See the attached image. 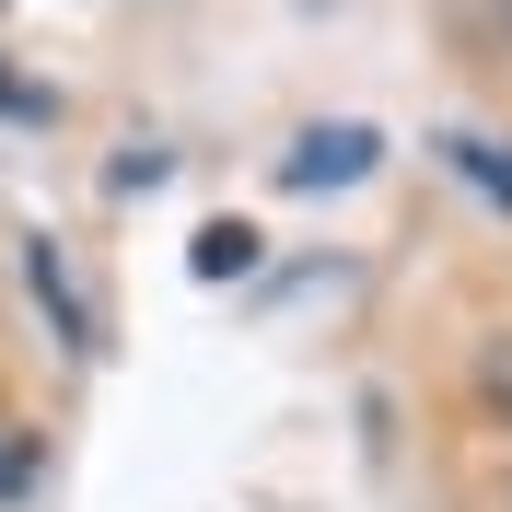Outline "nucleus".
I'll return each instance as SVG.
<instances>
[{
    "mask_svg": "<svg viewBox=\"0 0 512 512\" xmlns=\"http://www.w3.org/2000/svg\"><path fill=\"white\" fill-rule=\"evenodd\" d=\"M373 163H384V128L338 117V128H303V140L280 152V187H291V198H326V187H361Z\"/></svg>",
    "mask_w": 512,
    "mask_h": 512,
    "instance_id": "1",
    "label": "nucleus"
},
{
    "mask_svg": "<svg viewBox=\"0 0 512 512\" xmlns=\"http://www.w3.org/2000/svg\"><path fill=\"white\" fill-rule=\"evenodd\" d=\"M24 291L47 303L59 350H70V361H94V315H82V291H70V268H59V245H47V233H24Z\"/></svg>",
    "mask_w": 512,
    "mask_h": 512,
    "instance_id": "2",
    "label": "nucleus"
},
{
    "mask_svg": "<svg viewBox=\"0 0 512 512\" xmlns=\"http://www.w3.org/2000/svg\"><path fill=\"white\" fill-rule=\"evenodd\" d=\"M443 163H454L478 198H501V210H512V140H478V128H454V140H443Z\"/></svg>",
    "mask_w": 512,
    "mask_h": 512,
    "instance_id": "3",
    "label": "nucleus"
},
{
    "mask_svg": "<svg viewBox=\"0 0 512 512\" xmlns=\"http://www.w3.org/2000/svg\"><path fill=\"white\" fill-rule=\"evenodd\" d=\"M187 268H198V280H245V268H256V222H198Z\"/></svg>",
    "mask_w": 512,
    "mask_h": 512,
    "instance_id": "4",
    "label": "nucleus"
},
{
    "mask_svg": "<svg viewBox=\"0 0 512 512\" xmlns=\"http://www.w3.org/2000/svg\"><path fill=\"white\" fill-rule=\"evenodd\" d=\"M466 384H478L489 431H512V326H489V338H478V361H466Z\"/></svg>",
    "mask_w": 512,
    "mask_h": 512,
    "instance_id": "5",
    "label": "nucleus"
},
{
    "mask_svg": "<svg viewBox=\"0 0 512 512\" xmlns=\"http://www.w3.org/2000/svg\"><path fill=\"white\" fill-rule=\"evenodd\" d=\"M163 175H175V152H117V163H105V187H117V198H140V187H163Z\"/></svg>",
    "mask_w": 512,
    "mask_h": 512,
    "instance_id": "6",
    "label": "nucleus"
},
{
    "mask_svg": "<svg viewBox=\"0 0 512 512\" xmlns=\"http://www.w3.org/2000/svg\"><path fill=\"white\" fill-rule=\"evenodd\" d=\"M0 117H24V128H47V117H59V94H35V82H12V70H0Z\"/></svg>",
    "mask_w": 512,
    "mask_h": 512,
    "instance_id": "7",
    "label": "nucleus"
},
{
    "mask_svg": "<svg viewBox=\"0 0 512 512\" xmlns=\"http://www.w3.org/2000/svg\"><path fill=\"white\" fill-rule=\"evenodd\" d=\"M35 489V443H12V431H0V501H24Z\"/></svg>",
    "mask_w": 512,
    "mask_h": 512,
    "instance_id": "8",
    "label": "nucleus"
}]
</instances>
